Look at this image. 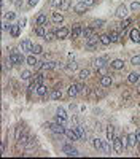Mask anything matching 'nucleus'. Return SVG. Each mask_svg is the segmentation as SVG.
<instances>
[{
    "instance_id": "nucleus-1",
    "label": "nucleus",
    "mask_w": 140,
    "mask_h": 159,
    "mask_svg": "<svg viewBox=\"0 0 140 159\" xmlns=\"http://www.w3.org/2000/svg\"><path fill=\"white\" fill-rule=\"evenodd\" d=\"M10 59L14 62V65H21L22 62H24L26 59H24V56H22V53L18 49V48H13L10 51Z\"/></svg>"
},
{
    "instance_id": "nucleus-2",
    "label": "nucleus",
    "mask_w": 140,
    "mask_h": 159,
    "mask_svg": "<svg viewBox=\"0 0 140 159\" xmlns=\"http://www.w3.org/2000/svg\"><path fill=\"white\" fill-rule=\"evenodd\" d=\"M45 127H48V129H51L54 134H59V135H64L65 134V127L62 126V124H59V123H46L45 124Z\"/></svg>"
},
{
    "instance_id": "nucleus-3",
    "label": "nucleus",
    "mask_w": 140,
    "mask_h": 159,
    "mask_svg": "<svg viewBox=\"0 0 140 159\" xmlns=\"http://www.w3.org/2000/svg\"><path fill=\"white\" fill-rule=\"evenodd\" d=\"M58 67V62H54V61H43V62H38V65H37V69H40V70H53Z\"/></svg>"
},
{
    "instance_id": "nucleus-4",
    "label": "nucleus",
    "mask_w": 140,
    "mask_h": 159,
    "mask_svg": "<svg viewBox=\"0 0 140 159\" xmlns=\"http://www.w3.org/2000/svg\"><path fill=\"white\" fill-rule=\"evenodd\" d=\"M99 42H100V37L97 35V33H94L92 37L86 38V48H88V49H96Z\"/></svg>"
},
{
    "instance_id": "nucleus-5",
    "label": "nucleus",
    "mask_w": 140,
    "mask_h": 159,
    "mask_svg": "<svg viewBox=\"0 0 140 159\" xmlns=\"http://www.w3.org/2000/svg\"><path fill=\"white\" fill-rule=\"evenodd\" d=\"M83 35V26L81 24H73L72 26V38H80Z\"/></svg>"
},
{
    "instance_id": "nucleus-6",
    "label": "nucleus",
    "mask_w": 140,
    "mask_h": 159,
    "mask_svg": "<svg viewBox=\"0 0 140 159\" xmlns=\"http://www.w3.org/2000/svg\"><path fill=\"white\" fill-rule=\"evenodd\" d=\"M32 48H33V43L30 42L29 38H24V40L21 42V46H19L21 51H27V53H32Z\"/></svg>"
},
{
    "instance_id": "nucleus-7",
    "label": "nucleus",
    "mask_w": 140,
    "mask_h": 159,
    "mask_svg": "<svg viewBox=\"0 0 140 159\" xmlns=\"http://www.w3.org/2000/svg\"><path fill=\"white\" fill-rule=\"evenodd\" d=\"M108 65V61H107V58H97V59H94L92 61V67L94 69H100V67H107Z\"/></svg>"
},
{
    "instance_id": "nucleus-8",
    "label": "nucleus",
    "mask_w": 140,
    "mask_h": 159,
    "mask_svg": "<svg viewBox=\"0 0 140 159\" xmlns=\"http://www.w3.org/2000/svg\"><path fill=\"white\" fill-rule=\"evenodd\" d=\"M113 150L116 151V154H121L124 146H123V142H121V137H115L113 139Z\"/></svg>"
},
{
    "instance_id": "nucleus-9",
    "label": "nucleus",
    "mask_w": 140,
    "mask_h": 159,
    "mask_svg": "<svg viewBox=\"0 0 140 159\" xmlns=\"http://www.w3.org/2000/svg\"><path fill=\"white\" fill-rule=\"evenodd\" d=\"M65 137L69 139V140H72V142H76V140H80V135L76 134V130H75V127L73 129H65Z\"/></svg>"
},
{
    "instance_id": "nucleus-10",
    "label": "nucleus",
    "mask_w": 140,
    "mask_h": 159,
    "mask_svg": "<svg viewBox=\"0 0 140 159\" xmlns=\"http://www.w3.org/2000/svg\"><path fill=\"white\" fill-rule=\"evenodd\" d=\"M116 18H120V19H126L127 18V8L124 7V5H120L118 8H116Z\"/></svg>"
},
{
    "instance_id": "nucleus-11",
    "label": "nucleus",
    "mask_w": 140,
    "mask_h": 159,
    "mask_svg": "<svg viewBox=\"0 0 140 159\" xmlns=\"http://www.w3.org/2000/svg\"><path fill=\"white\" fill-rule=\"evenodd\" d=\"M111 83H113V78H111V75H104V76H100V86H102V88H110Z\"/></svg>"
},
{
    "instance_id": "nucleus-12",
    "label": "nucleus",
    "mask_w": 140,
    "mask_h": 159,
    "mask_svg": "<svg viewBox=\"0 0 140 159\" xmlns=\"http://www.w3.org/2000/svg\"><path fill=\"white\" fill-rule=\"evenodd\" d=\"M62 151L65 153L67 156H78V154H80V153H78V150H76V148H73L72 145H64Z\"/></svg>"
},
{
    "instance_id": "nucleus-13",
    "label": "nucleus",
    "mask_w": 140,
    "mask_h": 159,
    "mask_svg": "<svg viewBox=\"0 0 140 159\" xmlns=\"http://www.w3.org/2000/svg\"><path fill=\"white\" fill-rule=\"evenodd\" d=\"M67 94H69V97H76V95H80V84H72L67 91Z\"/></svg>"
},
{
    "instance_id": "nucleus-14",
    "label": "nucleus",
    "mask_w": 140,
    "mask_h": 159,
    "mask_svg": "<svg viewBox=\"0 0 140 159\" xmlns=\"http://www.w3.org/2000/svg\"><path fill=\"white\" fill-rule=\"evenodd\" d=\"M70 33V30L67 29V27H59V29H56V37H58L59 40L62 38H67V35Z\"/></svg>"
},
{
    "instance_id": "nucleus-15",
    "label": "nucleus",
    "mask_w": 140,
    "mask_h": 159,
    "mask_svg": "<svg viewBox=\"0 0 140 159\" xmlns=\"http://www.w3.org/2000/svg\"><path fill=\"white\" fill-rule=\"evenodd\" d=\"M108 35H110L111 43H120V42H121V38H123V35H121V32H120V30H111Z\"/></svg>"
},
{
    "instance_id": "nucleus-16",
    "label": "nucleus",
    "mask_w": 140,
    "mask_h": 159,
    "mask_svg": "<svg viewBox=\"0 0 140 159\" xmlns=\"http://www.w3.org/2000/svg\"><path fill=\"white\" fill-rule=\"evenodd\" d=\"M110 65H111V69H115V70H123V69H124V61L115 59V61L110 62Z\"/></svg>"
},
{
    "instance_id": "nucleus-17",
    "label": "nucleus",
    "mask_w": 140,
    "mask_h": 159,
    "mask_svg": "<svg viewBox=\"0 0 140 159\" xmlns=\"http://www.w3.org/2000/svg\"><path fill=\"white\" fill-rule=\"evenodd\" d=\"M94 33H96V29H94L92 26H89V27H83V35H81V37L89 38V37H92Z\"/></svg>"
},
{
    "instance_id": "nucleus-18",
    "label": "nucleus",
    "mask_w": 140,
    "mask_h": 159,
    "mask_svg": "<svg viewBox=\"0 0 140 159\" xmlns=\"http://www.w3.org/2000/svg\"><path fill=\"white\" fill-rule=\"evenodd\" d=\"M73 10H75V13H78V14H83V13H85V11L88 10V7H86V5H85V3H83L81 0H80V2H78V3L75 5V7H73Z\"/></svg>"
},
{
    "instance_id": "nucleus-19",
    "label": "nucleus",
    "mask_w": 140,
    "mask_h": 159,
    "mask_svg": "<svg viewBox=\"0 0 140 159\" xmlns=\"http://www.w3.org/2000/svg\"><path fill=\"white\" fill-rule=\"evenodd\" d=\"M89 75H91V70H89V69H83V70L78 72V80H80V81H85V80L89 78Z\"/></svg>"
},
{
    "instance_id": "nucleus-20",
    "label": "nucleus",
    "mask_w": 140,
    "mask_h": 159,
    "mask_svg": "<svg viewBox=\"0 0 140 159\" xmlns=\"http://www.w3.org/2000/svg\"><path fill=\"white\" fill-rule=\"evenodd\" d=\"M138 80H140V75H138L137 72H132V73H129V75H127V83H131V84L138 83Z\"/></svg>"
},
{
    "instance_id": "nucleus-21",
    "label": "nucleus",
    "mask_w": 140,
    "mask_h": 159,
    "mask_svg": "<svg viewBox=\"0 0 140 159\" xmlns=\"http://www.w3.org/2000/svg\"><path fill=\"white\" fill-rule=\"evenodd\" d=\"M127 143H129V148H134V146H135V145L138 143V140H137V135H135V132L127 135Z\"/></svg>"
},
{
    "instance_id": "nucleus-22",
    "label": "nucleus",
    "mask_w": 140,
    "mask_h": 159,
    "mask_svg": "<svg viewBox=\"0 0 140 159\" xmlns=\"http://www.w3.org/2000/svg\"><path fill=\"white\" fill-rule=\"evenodd\" d=\"M46 22H48V18H46V14H45V13L38 14L37 19H35V24L37 26H46Z\"/></svg>"
},
{
    "instance_id": "nucleus-23",
    "label": "nucleus",
    "mask_w": 140,
    "mask_h": 159,
    "mask_svg": "<svg viewBox=\"0 0 140 159\" xmlns=\"http://www.w3.org/2000/svg\"><path fill=\"white\" fill-rule=\"evenodd\" d=\"M26 62H27V65H30V67H37V65H38V61H37V58H35V54L27 56Z\"/></svg>"
},
{
    "instance_id": "nucleus-24",
    "label": "nucleus",
    "mask_w": 140,
    "mask_h": 159,
    "mask_svg": "<svg viewBox=\"0 0 140 159\" xmlns=\"http://www.w3.org/2000/svg\"><path fill=\"white\" fill-rule=\"evenodd\" d=\"M92 145H94V148H96L99 153H100V151H104V142L100 140V139H97V137H96V139H92Z\"/></svg>"
},
{
    "instance_id": "nucleus-25",
    "label": "nucleus",
    "mask_w": 140,
    "mask_h": 159,
    "mask_svg": "<svg viewBox=\"0 0 140 159\" xmlns=\"http://www.w3.org/2000/svg\"><path fill=\"white\" fill-rule=\"evenodd\" d=\"M131 40L134 43H140V30L138 29H132L131 30Z\"/></svg>"
},
{
    "instance_id": "nucleus-26",
    "label": "nucleus",
    "mask_w": 140,
    "mask_h": 159,
    "mask_svg": "<svg viewBox=\"0 0 140 159\" xmlns=\"http://www.w3.org/2000/svg\"><path fill=\"white\" fill-rule=\"evenodd\" d=\"M61 97H62V91H61V86H56V88L53 89V92H51V99L58 100V99H61Z\"/></svg>"
},
{
    "instance_id": "nucleus-27",
    "label": "nucleus",
    "mask_w": 140,
    "mask_h": 159,
    "mask_svg": "<svg viewBox=\"0 0 140 159\" xmlns=\"http://www.w3.org/2000/svg\"><path fill=\"white\" fill-rule=\"evenodd\" d=\"M29 140H30L29 134H27V132H24V134L21 135V139L18 140V145H19V146H26V145H27V142H29Z\"/></svg>"
},
{
    "instance_id": "nucleus-28",
    "label": "nucleus",
    "mask_w": 140,
    "mask_h": 159,
    "mask_svg": "<svg viewBox=\"0 0 140 159\" xmlns=\"http://www.w3.org/2000/svg\"><path fill=\"white\" fill-rule=\"evenodd\" d=\"M35 92H37L38 95H40V97H45V95L48 94V88H46V84H40V86L37 88Z\"/></svg>"
},
{
    "instance_id": "nucleus-29",
    "label": "nucleus",
    "mask_w": 140,
    "mask_h": 159,
    "mask_svg": "<svg viewBox=\"0 0 140 159\" xmlns=\"http://www.w3.org/2000/svg\"><path fill=\"white\" fill-rule=\"evenodd\" d=\"M115 139V126H111V124H108L107 126V140H113Z\"/></svg>"
},
{
    "instance_id": "nucleus-30",
    "label": "nucleus",
    "mask_w": 140,
    "mask_h": 159,
    "mask_svg": "<svg viewBox=\"0 0 140 159\" xmlns=\"http://www.w3.org/2000/svg\"><path fill=\"white\" fill-rule=\"evenodd\" d=\"M75 130H76V134L80 135V139H81V140H85V142L88 140V134L85 132V130H83L81 126H75Z\"/></svg>"
},
{
    "instance_id": "nucleus-31",
    "label": "nucleus",
    "mask_w": 140,
    "mask_h": 159,
    "mask_svg": "<svg viewBox=\"0 0 140 159\" xmlns=\"http://www.w3.org/2000/svg\"><path fill=\"white\" fill-rule=\"evenodd\" d=\"M21 29L22 27L19 26V24H13V27H11V30H10V33L13 37H19V33H21Z\"/></svg>"
},
{
    "instance_id": "nucleus-32",
    "label": "nucleus",
    "mask_w": 140,
    "mask_h": 159,
    "mask_svg": "<svg viewBox=\"0 0 140 159\" xmlns=\"http://www.w3.org/2000/svg\"><path fill=\"white\" fill-rule=\"evenodd\" d=\"M46 26H37V29H35V33H37V35L38 37H45V35H46Z\"/></svg>"
},
{
    "instance_id": "nucleus-33",
    "label": "nucleus",
    "mask_w": 140,
    "mask_h": 159,
    "mask_svg": "<svg viewBox=\"0 0 140 159\" xmlns=\"http://www.w3.org/2000/svg\"><path fill=\"white\" fill-rule=\"evenodd\" d=\"M64 21V14L62 13H53V22L54 24H61Z\"/></svg>"
},
{
    "instance_id": "nucleus-34",
    "label": "nucleus",
    "mask_w": 140,
    "mask_h": 159,
    "mask_svg": "<svg viewBox=\"0 0 140 159\" xmlns=\"http://www.w3.org/2000/svg\"><path fill=\"white\" fill-rule=\"evenodd\" d=\"M13 65H14V62L11 61L10 58H8V59H5V62H3V70H5V72H7V70L10 72L11 69H13Z\"/></svg>"
},
{
    "instance_id": "nucleus-35",
    "label": "nucleus",
    "mask_w": 140,
    "mask_h": 159,
    "mask_svg": "<svg viewBox=\"0 0 140 159\" xmlns=\"http://www.w3.org/2000/svg\"><path fill=\"white\" fill-rule=\"evenodd\" d=\"M129 24H131V19H127V18H126V19H121L120 26H118V30H120V32H123V30H124Z\"/></svg>"
},
{
    "instance_id": "nucleus-36",
    "label": "nucleus",
    "mask_w": 140,
    "mask_h": 159,
    "mask_svg": "<svg viewBox=\"0 0 140 159\" xmlns=\"http://www.w3.org/2000/svg\"><path fill=\"white\" fill-rule=\"evenodd\" d=\"M100 43H102L104 46H108V45L111 43V40H110V35H108V33H105V35H100Z\"/></svg>"
},
{
    "instance_id": "nucleus-37",
    "label": "nucleus",
    "mask_w": 140,
    "mask_h": 159,
    "mask_svg": "<svg viewBox=\"0 0 140 159\" xmlns=\"http://www.w3.org/2000/svg\"><path fill=\"white\" fill-rule=\"evenodd\" d=\"M65 69L69 70V72H75V70L78 69V62H76V61H70L69 64H67Z\"/></svg>"
},
{
    "instance_id": "nucleus-38",
    "label": "nucleus",
    "mask_w": 140,
    "mask_h": 159,
    "mask_svg": "<svg viewBox=\"0 0 140 159\" xmlns=\"http://www.w3.org/2000/svg\"><path fill=\"white\" fill-rule=\"evenodd\" d=\"M62 5H64V0H51V7L54 8V10H61L62 8Z\"/></svg>"
},
{
    "instance_id": "nucleus-39",
    "label": "nucleus",
    "mask_w": 140,
    "mask_h": 159,
    "mask_svg": "<svg viewBox=\"0 0 140 159\" xmlns=\"http://www.w3.org/2000/svg\"><path fill=\"white\" fill-rule=\"evenodd\" d=\"M32 76H33V75H32V72H30V70H24V72L21 73V78L24 80V81H29Z\"/></svg>"
},
{
    "instance_id": "nucleus-40",
    "label": "nucleus",
    "mask_w": 140,
    "mask_h": 159,
    "mask_svg": "<svg viewBox=\"0 0 140 159\" xmlns=\"http://www.w3.org/2000/svg\"><path fill=\"white\" fill-rule=\"evenodd\" d=\"M22 134H24V127L18 126V127H16V132H14V140H19Z\"/></svg>"
},
{
    "instance_id": "nucleus-41",
    "label": "nucleus",
    "mask_w": 140,
    "mask_h": 159,
    "mask_svg": "<svg viewBox=\"0 0 140 159\" xmlns=\"http://www.w3.org/2000/svg\"><path fill=\"white\" fill-rule=\"evenodd\" d=\"M33 83L38 84V86H40V84H43V73H42V72L35 75V78H33Z\"/></svg>"
},
{
    "instance_id": "nucleus-42",
    "label": "nucleus",
    "mask_w": 140,
    "mask_h": 159,
    "mask_svg": "<svg viewBox=\"0 0 140 159\" xmlns=\"http://www.w3.org/2000/svg\"><path fill=\"white\" fill-rule=\"evenodd\" d=\"M43 38L46 40V42H53V40L58 38V37H56V32H46V35H45Z\"/></svg>"
},
{
    "instance_id": "nucleus-43",
    "label": "nucleus",
    "mask_w": 140,
    "mask_h": 159,
    "mask_svg": "<svg viewBox=\"0 0 140 159\" xmlns=\"http://www.w3.org/2000/svg\"><path fill=\"white\" fill-rule=\"evenodd\" d=\"M42 53H43L42 45H33V48H32V54H42Z\"/></svg>"
},
{
    "instance_id": "nucleus-44",
    "label": "nucleus",
    "mask_w": 140,
    "mask_h": 159,
    "mask_svg": "<svg viewBox=\"0 0 140 159\" xmlns=\"http://www.w3.org/2000/svg\"><path fill=\"white\" fill-rule=\"evenodd\" d=\"M80 95H89V88L85 84H80Z\"/></svg>"
},
{
    "instance_id": "nucleus-45",
    "label": "nucleus",
    "mask_w": 140,
    "mask_h": 159,
    "mask_svg": "<svg viewBox=\"0 0 140 159\" xmlns=\"http://www.w3.org/2000/svg\"><path fill=\"white\" fill-rule=\"evenodd\" d=\"M54 121L59 123V124H62V126H65V124H67V118H62V116L56 115V119H54Z\"/></svg>"
},
{
    "instance_id": "nucleus-46",
    "label": "nucleus",
    "mask_w": 140,
    "mask_h": 159,
    "mask_svg": "<svg viewBox=\"0 0 140 159\" xmlns=\"http://www.w3.org/2000/svg\"><path fill=\"white\" fill-rule=\"evenodd\" d=\"M131 64H132V65H140V54L134 56V58L131 59Z\"/></svg>"
},
{
    "instance_id": "nucleus-47",
    "label": "nucleus",
    "mask_w": 140,
    "mask_h": 159,
    "mask_svg": "<svg viewBox=\"0 0 140 159\" xmlns=\"http://www.w3.org/2000/svg\"><path fill=\"white\" fill-rule=\"evenodd\" d=\"M96 72L99 73L100 76H104V75H108V72H107V67H100V69H97Z\"/></svg>"
},
{
    "instance_id": "nucleus-48",
    "label": "nucleus",
    "mask_w": 140,
    "mask_h": 159,
    "mask_svg": "<svg viewBox=\"0 0 140 159\" xmlns=\"http://www.w3.org/2000/svg\"><path fill=\"white\" fill-rule=\"evenodd\" d=\"M102 26H104V21H102V19H97V21L92 22V27H94V29H99V27H102Z\"/></svg>"
},
{
    "instance_id": "nucleus-49",
    "label": "nucleus",
    "mask_w": 140,
    "mask_h": 159,
    "mask_svg": "<svg viewBox=\"0 0 140 159\" xmlns=\"http://www.w3.org/2000/svg\"><path fill=\"white\" fill-rule=\"evenodd\" d=\"M81 2L85 3L88 8H91V7H94V5H96V0H81Z\"/></svg>"
},
{
    "instance_id": "nucleus-50",
    "label": "nucleus",
    "mask_w": 140,
    "mask_h": 159,
    "mask_svg": "<svg viewBox=\"0 0 140 159\" xmlns=\"http://www.w3.org/2000/svg\"><path fill=\"white\" fill-rule=\"evenodd\" d=\"M56 115H59V116H62V118H67V113L64 108H58L56 110Z\"/></svg>"
},
{
    "instance_id": "nucleus-51",
    "label": "nucleus",
    "mask_w": 140,
    "mask_h": 159,
    "mask_svg": "<svg viewBox=\"0 0 140 159\" xmlns=\"http://www.w3.org/2000/svg\"><path fill=\"white\" fill-rule=\"evenodd\" d=\"M5 18H7V21L10 22V21H13V19L16 18V14H14V13H11V11H8V13H7V16H5Z\"/></svg>"
},
{
    "instance_id": "nucleus-52",
    "label": "nucleus",
    "mask_w": 140,
    "mask_h": 159,
    "mask_svg": "<svg viewBox=\"0 0 140 159\" xmlns=\"http://www.w3.org/2000/svg\"><path fill=\"white\" fill-rule=\"evenodd\" d=\"M104 151L107 153V154H110V151H111V145H110V143H107V142L104 143Z\"/></svg>"
},
{
    "instance_id": "nucleus-53",
    "label": "nucleus",
    "mask_w": 140,
    "mask_h": 159,
    "mask_svg": "<svg viewBox=\"0 0 140 159\" xmlns=\"http://www.w3.org/2000/svg\"><path fill=\"white\" fill-rule=\"evenodd\" d=\"M94 95H96V97H104V95H105V91L96 89V91H94Z\"/></svg>"
},
{
    "instance_id": "nucleus-54",
    "label": "nucleus",
    "mask_w": 140,
    "mask_h": 159,
    "mask_svg": "<svg viewBox=\"0 0 140 159\" xmlns=\"http://www.w3.org/2000/svg\"><path fill=\"white\" fill-rule=\"evenodd\" d=\"M131 10H134V11L140 10V3H138V2H132V3H131Z\"/></svg>"
},
{
    "instance_id": "nucleus-55",
    "label": "nucleus",
    "mask_w": 140,
    "mask_h": 159,
    "mask_svg": "<svg viewBox=\"0 0 140 159\" xmlns=\"http://www.w3.org/2000/svg\"><path fill=\"white\" fill-rule=\"evenodd\" d=\"M121 142H123V146H124V148H129V143H127V135L121 137Z\"/></svg>"
},
{
    "instance_id": "nucleus-56",
    "label": "nucleus",
    "mask_w": 140,
    "mask_h": 159,
    "mask_svg": "<svg viewBox=\"0 0 140 159\" xmlns=\"http://www.w3.org/2000/svg\"><path fill=\"white\" fill-rule=\"evenodd\" d=\"M11 27H13V24H10V22H3V30H11Z\"/></svg>"
},
{
    "instance_id": "nucleus-57",
    "label": "nucleus",
    "mask_w": 140,
    "mask_h": 159,
    "mask_svg": "<svg viewBox=\"0 0 140 159\" xmlns=\"http://www.w3.org/2000/svg\"><path fill=\"white\" fill-rule=\"evenodd\" d=\"M69 7H70V2H69V0H64V5H62V8H61V10H62V11H65Z\"/></svg>"
},
{
    "instance_id": "nucleus-58",
    "label": "nucleus",
    "mask_w": 140,
    "mask_h": 159,
    "mask_svg": "<svg viewBox=\"0 0 140 159\" xmlns=\"http://www.w3.org/2000/svg\"><path fill=\"white\" fill-rule=\"evenodd\" d=\"M14 7L16 8H21L22 7V0H14Z\"/></svg>"
},
{
    "instance_id": "nucleus-59",
    "label": "nucleus",
    "mask_w": 140,
    "mask_h": 159,
    "mask_svg": "<svg viewBox=\"0 0 140 159\" xmlns=\"http://www.w3.org/2000/svg\"><path fill=\"white\" fill-rule=\"evenodd\" d=\"M38 3V0H29V7H35Z\"/></svg>"
},
{
    "instance_id": "nucleus-60",
    "label": "nucleus",
    "mask_w": 140,
    "mask_h": 159,
    "mask_svg": "<svg viewBox=\"0 0 140 159\" xmlns=\"http://www.w3.org/2000/svg\"><path fill=\"white\" fill-rule=\"evenodd\" d=\"M18 24H19L21 27H24V24H26V19H24V18H22V19H19V22H18Z\"/></svg>"
},
{
    "instance_id": "nucleus-61",
    "label": "nucleus",
    "mask_w": 140,
    "mask_h": 159,
    "mask_svg": "<svg viewBox=\"0 0 140 159\" xmlns=\"http://www.w3.org/2000/svg\"><path fill=\"white\" fill-rule=\"evenodd\" d=\"M0 153H2V154L5 153V143H3V142H2V145H0Z\"/></svg>"
},
{
    "instance_id": "nucleus-62",
    "label": "nucleus",
    "mask_w": 140,
    "mask_h": 159,
    "mask_svg": "<svg viewBox=\"0 0 140 159\" xmlns=\"http://www.w3.org/2000/svg\"><path fill=\"white\" fill-rule=\"evenodd\" d=\"M135 135H137V140H138V143H140V129L135 130Z\"/></svg>"
},
{
    "instance_id": "nucleus-63",
    "label": "nucleus",
    "mask_w": 140,
    "mask_h": 159,
    "mask_svg": "<svg viewBox=\"0 0 140 159\" xmlns=\"http://www.w3.org/2000/svg\"><path fill=\"white\" fill-rule=\"evenodd\" d=\"M137 92L140 94V84H138V86H137Z\"/></svg>"
}]
</instances>
